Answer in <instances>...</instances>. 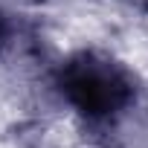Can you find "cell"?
Returning <instances> with one entry per match:
<instances>
[{"label":"cell","mask_w":148,"mask_h":148,"mask_svg":"<svg viewBox=\"0 0 148 148\" xmlns=\"http://www.w3.org/2000/svg\"><path fill=\"white\" fill-rule=\"evenodd\" d=\"M55 90L87 122H113L136 102V76L102 49H79L55 70Z\"/></svg>","instance_id":"1"}]
</instances>
